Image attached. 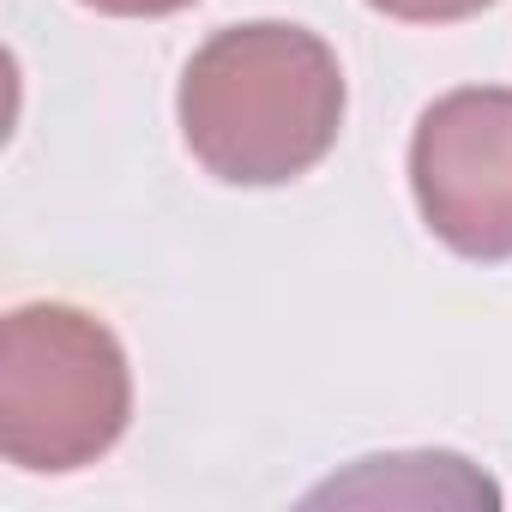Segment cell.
<instances>
[{
    "mask_svg": "<svg viewBox=\"0 0 512 512\" xmlns=\"http://www.w3.org/2000/svg\"><path fill=\"white\" fill-rule=\"evenodd\" d=\"M344 103L332 43L278 19L211 31L175 91L193 163L229 187H284L326 163L344 133Z\"/></svg>",
    "mask_w": 512,
    "mask_h": 512,
    "instance_id": "1",
    "label": "cell"
},
{
    "mask_svg": "<svg viewBox=\"0 0 512 512\" xmlns=\"http://www.w3.org/2000/svg\"><path fill=\"white\" fill-rule=\"evenodd\" d=\"M133 416L121 338L73 302H25L0 320V452L19 470L67 476L97 464Z\"/></svg>",
    "mask_w": 512,
    "mask_h": 512,
    "instance_id": "2",
    "label": "cell"
},
{
    "mask_svg": "<svg viewBox=\"0 0 512 512\" xmlns=\"http://www.w3.org/2000/svg\"><path fill=\"white\" fill-rule=\"evenodd\" d=\"M410 193L428 235L458 260H512V85H464L422 109Z\"/></svg>",
    "mask_w": 512,
    "mask_h": 512,
    "instance_id": "3",
    "label": "cell"
},
{
    "mask_svg": "<svg viewBox=\"0 0 512 512\" xmlns=\"http://www.w3.org/2000/svg\"><path fill=\"white\" fill-rule=\"evenodd\" d=\"M368 7L398 19V25H458V19L488 13L494 0H368Z\"/></svg>",
    "mask_w": 512,
    "mask_h": 512,
    "instance_id": "4",
    "label": "cell"
},
{
    "mask_svg": "<svg viewBox=\"0 0 512 512\" xmlns=\"http://www.w3.org/2000/svg\"><path fill=\"white\" fill-rule=\"evenodd\" d=\"M91 13H109V19H169V13H187L193 0H79Z\"/></svg>",
    "mask_w": 512,
    "mask_h": 512,
    "instance_id": "5",
    "label": "cell"
}]
</instances>
